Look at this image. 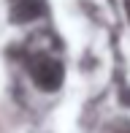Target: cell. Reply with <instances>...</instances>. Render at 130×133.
Masks as SVG:
<instances>
[{
  "instance_id": "6da1fadb",
  "label": "cell",
  "mask_w": 130,
  "mask_h": 133,
  "mask_svg": "<svg viewBox=\"0 0 130 133\" xmlns=\"http://www.w3.org/2000/svg\"><path fill=\"white\" fill-rule=\"evenodd\" d=\"M33 79L41 90L52 92V90H57L62 84V65L54 63V60H38L33 65Z\"/></svg>"
},
{
  "instance_id": "7a4b0ae2",
  "label": "cell",
  "mask_w": 130,
  "mask_h": 133,
  "mask_svg": "<svg viewBox=\"0 0 130 133\" xmlns=\"http://www.w3.org/2000/svg\"><path fill=\"white\" fill-rule=\"evenodd\" d=\"M44 0H16V5H14V19L16 22H33V19H38L41 14H44Z\"/></svg>"
}]
</instances>
